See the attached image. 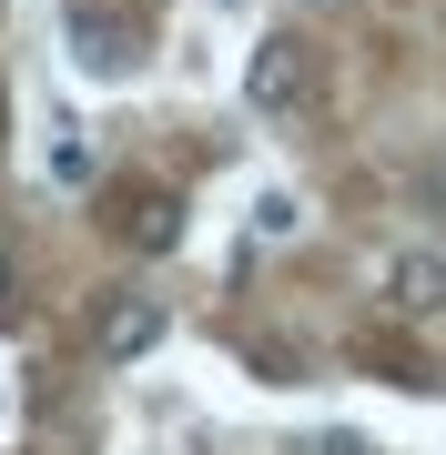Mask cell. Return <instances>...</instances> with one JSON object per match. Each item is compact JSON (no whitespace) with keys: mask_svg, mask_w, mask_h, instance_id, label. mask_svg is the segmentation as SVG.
<instances>
[{"mask_svg":"<svg viewBox=\"0 0 446 455\" xmlns=\"http://www.w3.org/2000/svg\"><path fill=\"white\" fill-rule=\"evenodd\" d=\"M314 92H325V71H314V41H295V31H274V41L244 61V101H254L264 122H304Z\"/></svg>","mask_w":446,"mask_h":455,"instance_id":"1","label":"cell"},{"mask_svg":"<svg viewBox=\"0 0 446 455\" xmlns=\"http://www.w3.org/2000/svg\"><path fill=\"white\" fill-rule=\"evenodd\" d=\"M163 334H173V304H163V293H112V304L92 314V355L101 364H142Z\"/></svg>","mask_w":446,"mask_h":455,"instance_id":"2","label":"cell"},{"mask_svg":"<svg viewBox=\"0 0 446 455\" xmlns=\"http://www.w3.org/2000/svg\"><path fill=\"white\" fill-rule=\"evenodd\" d=\"M385 314H406V324H426V314H446V253H436V243L396 253V274H385Z\"/></svg>","mask_w":446,"mask_h":455,"instance_id":"3","label":"cell"},{"mask_svg":"<svg viewBox=\"0 0 446 455\" xmlns=\"http://www.w3.org/2000/svg\"><path fill=\"white\" fill-rule=\"evenodd\" d=\"M133 243H142V253H173V243H182V203H173V193H142V203H133Z\"/></svg>","mask_w":446,"mask_h":455,"instance_id":"4","label":"cell"},{"mask_svg":"<svg viewBox=\"0 0 446 455\" xmlns=\"http://www.w3.org/2000/svg\"><path fill=\"white\" fill-rule=\"evenodd\" d=\"M71 61H82V71H122L133 51H122V31H112V20H101V31L82 20V51H71Z\"/></svg>","mask_w":446,"mask_h":455,"instance_id":"5","label":"cell"},{"mask_svg":"<svg viewBox=\"0 0 446 455\" xmlns=\"http://www.w3.org/2000/svg\"><path fill=\"white\" fill-rule=\"evenodd\" d=\"M295 223H304V212H295V203H284V193H274L264 212H254V243H284V233H295Z\"/></svg>","mask_w":446,"mask_h":455,"instance_id":"6","label":"cell"},{"mask_svg":"<svg viewBox=\"0 0 446 455\" xmlns=\"http://www.w3.org/2000/svg\"><path fill=\"white\" fill-rule=\"evenodd\" d=\"M0 293H11V253H0Z\"/></svg>","mask_w":446,"mask_h":455,"instance_id":"7","label":"cell"},{"mask_svg":"<svg viewBox=\"0 0 446 455\" xmlns=\"http://www.w3.org/2000/svg\"><path fill=\"white\" fill-rule=\"evenodd\" d=\"M314 11H325V0H314Z\"/></svg>","mask_w":446,"mask_h":455,"instance_id":"8","label":"cell"}]
</instances>
